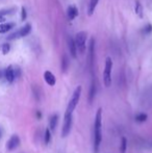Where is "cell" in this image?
Returning a JSON list of instances; mask_svg holds the SVG:
<instances>
[{
  "instance_id": "6da1fadb",
  "label": "cell",
  "mask_w": 152,
  "mask_h": 153,
  "mask_svg": "<svg viewBox=\"0 0 152 153\" xmlns=\"http://www.w3.org/2000/svg\"><path fill=\"white\" fill-rule=\"evenodd\" d=\"M102 141V108H98L94 121V153H99Z\"/></svg>"
},
{
  "instance_id": "7a4b0ae2",
  "label": "cell",
  "mask_w": 152,
  "mask_h": 153,
  "mask_svg": "<svg viewBox=\"0 0 152 153\" xmlns=\"http://www.w3.org/2000/svg\"><path fill=\"white\" fill-rule=\"evenodd\" d=\"M81 91H82L81 85H78V87L75 89L74 93H73L72 97H71L70 101H69V103H68V106H67L66 113H65L66 115H73V111H74V109L76 108L78 102H79V100H80Z\"/></svg>"
},
{
  "instance_id": "3957f363",
  "label": "cell",
  "mask_w": 152,
  "mask_h": 153,
  "mask_svg": "<svg viewBox=\"0 0 152 153\" xmlns=\"http://www.w3.org/2000/svg\"><path fill=\"white\" fill-rule=\"evenodd\" d=\"M112 60L110 57H107L105 60V67L103 71V83L106 88H109L112 84Z\"/></svg>"
},
{
  "instance_id": "277c9868",
  "label": "cell",
  "mask_w": 152,
  "mask_h": 153,
  "mask_svg": "<svg viewBox=\"0 0 152 153\" xmlns=\"http://www.w3.org/2000/svg\"><path fill=\"white\" fill-rule=\"evenodd\" d=\"M86 39H88V33L86 31H79V32L75 36L74 42L75 45H76V48L79 51L80 53H84L86 51Z\"/></svg>"
},
{
  "instance_id": "5b68a950",
  "label": "cell",
  "mask_w": 152,
  "mask_h": 153,
  "mask_svg": "<svg viewBox=\"0 0 152 153\" xmlns=\"http://www.w3.org/2000/svg\"><path fill=\"white\" fill-rule=\"evenodd\" d=\"M30 31H31V25L27 23V24H25L22 28H20L19 30L13 32L12 34H9V36L7 37V40L12 41V40H16V39L26 37V36H28L29 33H30Z\"/></svg>"
},
{
  "instance_id": "8992f818",
  "label": "cell",
  "mask_w": 152,
  "mask_h": 153,
  "mask_svg": "<svg viewBox=\"0 0 152 153\" xmlns=\"http://www.w3.org/2000/svg\"><path fill=\"white\" fill-rule=\"evenodd\" d=\"M72 121H73V115H66L64 116V125L62 128V136L66 138L67 135L70 133L71 127H72Z\"/></svg>"
},
{
  "instance_id": "52a82bcc",
  "label": "cell",
  "mask_w": 152,
  "mask_h": 153,
  "mask_svg": "<svg viewBox=\"0 0 152 153\" xmlns=\"http://www.w3.org/2000/svg\"><path fill=\"white\" fill-rule=\"evenodd\" d=\"M19 145H20V139H19V136H18L17 134H14V135H12L11 139H9V142H7L6 148H7V150L13 151V150H15Z\"/></svg>"
},
{
  "instance_id": "ba28073f",
  "label": "cell",
  "mask_w": 152,
  "mask_h": 153,
  "mask_svg": "<svg viewBox=\"0 0 152 153\" xmlns=\"http://www.w3.org/2000/svg\"><path fill=\"white\" fill-rule=\"evenodd\" d=\"M68 47H69V51H70V54L73 58L77 57V48H76V45H75V42L71 37L68 38Z\"/></svg>"
},
{
  "instance_id": "9c48e42d",
  "label": "cell",
  "mask_w": 152,
  "mask_h": 153,
  "mask_svg": "<svg viewBox=\"0 0 152 153\" xmlns=\"http://www.w3.org/2000/svg\"><path fill=\"white\" fill-rule=\"evenodd\" d=\"M44 79L45 81L47 82V84L50 85V87H53V85H55V83H56V78H55L53 73H51L50 71L44 72Z\"/></svg>"
},
{
  "instance_id": "30bf717a",
  "label": "cell",
  "mask_w": 152,
  "mask_h": 153,
  "mask_svg": "<svg viewBox=\"0 0 152 153\" xmlns=\"http://www.w3.org/2000/svg\"><path fill=\"white\" fill-rule=\"evenodd\" d=\"M5 78H6V80L9 82V83H12V82L15 80L16 76H15V69L13 68V66H9L6 68V70H5Z\"/></svg>"
},
{
  "instance_id": "8fae6325",
  "label": "cell",
  "mask_w": 152,
  "mask_h": 153,
  "mask_svg": "<svg viewBox=\"0 0 152 153\" xmlns=\"http://www.w3.org/2000/svg\"><path fill=\"white\" fill-rule=\"evenodd\" d=\"M67 15H68L69 20H74L78 16V9L75 5H70L67 9Z\"/></svg>"
},
{
  "instance_id": "7c38bea8",
  "label": "cell",
  "mask_w": 152,
  "mask_h": 153,
  "mask_svg": "<svg viewBox=\"0 0 152 153\" xmlns=\"http://www.w3.org/2000/svg\"><path fill=\"white\" fill-rule=\"evenodd\" d=\"M15 23L13 22H9V23H2V24H0V33H6L9 32V30L15 27Z\"/></svg>"
},
{
  "instance_id": "4fadbf2b",
  "label": "cell",
  "mask_w": 152,
  "mask_h": 153,
  "mask_svg": "<svg viewBox=\"0 0 152 153\" xmlns=\"http://www.w3.org/2000/svg\"><path fill=\"white\" fill-rule=\"evenodd\" d=\"M58 116L56 113L52 115L50 117V121H49V128L51 130H55L56 128V125H58Z\"/></svg>"
},
{
  "instance_id": "5bb4252c",
  "label": "cell",
  "mask_w": 152,
  "mask_h": 153,
  "mask_svg": "<svg viewBox=\"0 0 152 153\" xmlns=\"http://www.w3.org/2000/svg\"><path fill=\"white\" fill-rule=\"evenodd\" d=\"M98 2H99V0H91L90 1V5H89V16H92L93 13L95 11V9L97 6Z\"/></svg>"
},
{
  "instance_id": "9a60e30c",
  "label": "cell",
  "mask_w": 152,
  "mask_h": 153,
  "mask_svg": "<svg viewBox=\"0 0 152 153\" xmlns=\"http://www.w3.org/2000/svg\"><path fill=\"white\" fill-rule=\"evenodd\" d=\"M126 148H127V140H126V138H122L121 145H120V152L125 153Z\"/></svg>"
},
{
  "instance_id": "2e32d148",
  "label": "cell",
  "mask_w": 152,
  "mask_h": 153,
  "mask_svg": "<svg viewBox=\"0 0 152 153\" xmlns=\"http://www.w3.org/2000/svg\"><path fill=\"white\" fill-rule=\"evenodd\" d=\"M15 11H16L15 9H1V11H0V18H3V17H4V16H6V15H11V14H13Z\"/></svg>"
},
{
  "instance_id": "e0dca14e",
  "label": "cell",
  "mask_w": 152,
  "mask_h": 153,
  "mask_svg": "<svg viewBox=\"0 0 152 153\" xmlns=\"http://www.w3.org/2000/svg\"><path fill=\"white\" fill-rule=\"evenodd\" d=\"M9 50H11V45H9V43H4V44H2V46H1V51H2V54L6 55V54L9 52Z\"/></svg>"
},
{
  "instance_id": "ac0fdd59",
  "label": "cell",
  "mask_w": 152,
  "mask_h": 153,
  "mask_svg": "<svg viewBox=\"0 0 152 153\" xmlns=\"http://www.w3.org/2000/svg\"><path fill=\"white\" fill-rule=\"evenodd\" d=\"M50 139H51L50 129L46 128V129H45V135H44V142H45V144H48V143L50 142Z\"/></svg>"
},
{
  "instance_id": "d6986e66",
  "label": "cell",
  "mask_w": 152,
  "mask_h": 153,
  "mask_svg": "<svg viewBox=\"0 0 152 153\" xmlns=\"http://www.w3.org/2000/svg\"><path fill=\"white\" fill-rule=\"evenodd\" d=\"M135 120L138 121V122H145L146 120H147V115L146 113H139V115H137L135 116Z\"/></svg>"
},
{
  "instance_id": "ffe728a7",
  "label": "cell",
  "mask_w": 152,
  "mask_h": 153,
  "mask_svg": "<svg viewBox=\"0 0 152 153\" xmlns=\"http://www.w3.org/2000/svg\"><path fill=\"white\" fill-rule=\"evenodd\" d=\"M135 13H137V15H139L140 17H142V5H141V3H140V1H137V2H135Z\"/></svg>"
},
{
  "instance_id": "44dd1931",
  "label": "cell",
  "mask_w": 152,
  "mask_h": 153,
  "mask_svg": "<svg viewBox=\"0 0 152 153\" xmlns=\"http://www.w3.org/2000/svg\"><path fill=\"white\" fill-rule=\"evenodd\" d=\"M27 18V13H26V9H25V7H22L21 9V20L22 21H25Z\"/></svg>"
},
{
  "instance_id": "7402d4cb",
  "label": "cell",
  "mask_w": 152,
  "mask_h": 153,
  "mask_svg": "<svg viewBox=\"0 0 152 153\" xmlns=\"http://www.w3.org/2000/svg\"><path fill=\"white\" fill-rule=\"evenodd\" d=\"M143 31H144L145 33H150V32L152 31V25H151V24H147L145 27H144Z\"/></svg>"
},
{
  "instance_id": "603a6c76",
  "label": "cell",
  "mask_w": 152,
  "mask_h": 153,
  "mask_svg": "<svg viewBox=\"0 0 152 153\" xmlns=\"http://www.w3.org/2000/svg\"><path fill=\"white\" fill-rule=\"evenodd\" d=\"M67 67H68V60H67L66 56H64V57H63V70H64V71L67 70Z\"/></svg>"
},
{
  "instance_id": "cb8c5ba5",
  "label": "cell",
  "mask_w": 152,
  "mask_h": 153,
  "mask_svg": "<svg viewBox=\"0 0 152 153\" xmlns=\"http://www.w3.org/2000/svg\"><path fill=\"white\" fill-rule=\"evenodd\" d=\"M37 119H41V116L42 115H41L40 111H37Z\"/></svg>"
},
{
  "instance_id": "d4e9b609",
  "label": "cell",
  "mask_w": 152,
  "mask_h": 153,
  "mask_svg": "<svg viewBox=\"0 0 152 153\" xmlns=\"http://www.w3.org/2000/svg\"><path fill=\"white\" fill-rule=\"evenodd\" d=\"M1 76H2V72L0 71V78H1Z\"/></svg>"
},
{
  "instance_id": "484cf974",
  "label": "cell",
  "mask_w": 152,
  "mask_h": 153,
  "mask_svg": "<svg viewBox=\"0 0 152 153\" xmlns=\"http://www.w3.org/2000/svg\"><path fill=\"white\" fill-rule=\"evenodd\" d=\"M0 138H1V130H0Z\"/></svg>"
}]
</instances>
